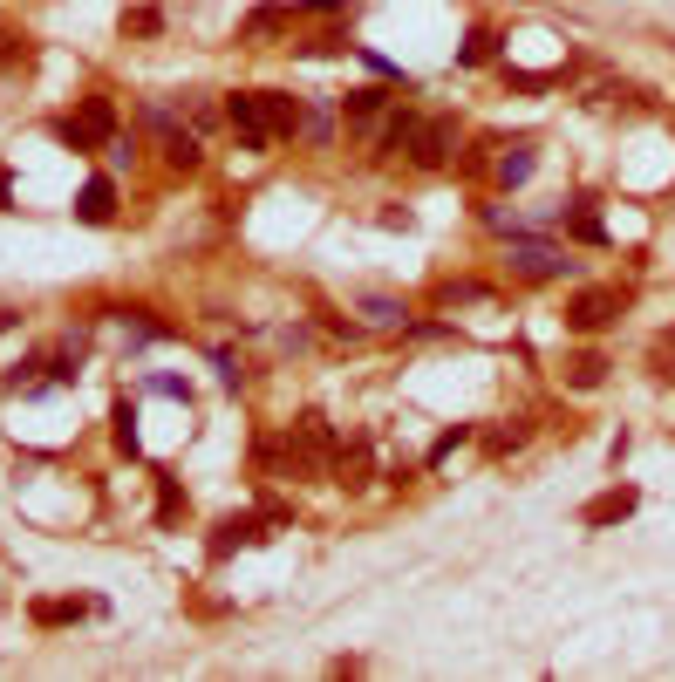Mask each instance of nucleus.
I'll return each mask as SVG.
<instances>
[{"label":"nucleus","mask_w":675,"mask_h":682,"mask_svg":"<svg viewBox=\"0 0 675 682\" xmlns=\"http://www.w3.org/2000/svg\"><path fill=\"white\" fill-rule=\"evenodd\" d=\"M280 21H287V7H253V14L239 21V35H246V41H260V35H273Z\"/></svg>","instance_id":"nucleus-16"},{"label":"nucleus","mask_w":675,"mask_h":682,"mask_svg":"<svg viewBox=\"0 0 675 682\" xmlns=\"http://www.w3.org/2000/svg\"><path fill=\"white\" fill-rule=\"evenodd\" d=\"M150 396H178V403H185V382L178 376H150Z\"/></svg>","instance_id":"nucleus-25"},{"label":"nucleus","mask_w":675,"mask_h":682,"mask_svg":"<svg viewBox=\"0 0 675 682\" xmlns=\"http://www.w3.org/2000/svg\"><path fill=\"white\" fill-rule=\"evenodd\" d=\"M157 28H164L157 7H130V14H123V35H157Z\"/></svg>","instance_id":"nucleus-19"},{"label":"nucleus","mask_w":675,"mask_h":682,"mask_svg":"<svg viewBox=\"0 0 675 682\" xmlns=\"http://www.w3.org/2000/svg\"><path fill=\"white\" fill-rule=\"evenodd\" d=\"M116 444L137 457V410H130V403H116Z\"/></svg>","instance_id":"nucleus-20"},{"label":"nucleus","mask_w":675,"mask_h":682,"mask_svg":"<svg viewBox=\"0 0 675 682\" xmlns=\"http://www.w3.org/2000/svg\"><path fill=\"white\" fill-rule=\"evenodd\" d=\"M464 437H471V430H464V423H457V430H450V437H437V451H430V464H444V457L457 451V444H464Z\"/></svg>","instance_id":"nucleus-24"},{"label":"nucleus","mask_w":675,"mask_h":682,"mask_svg":"<svg viewBox=\"0 0 675 682\" xmlns=\"http://www.w3.org/2000/svg\"><path fill=\"white\" fill-rule=\"evenodd\" d=\"M116 130V103L110 96H89L75 116H55V144H69V151H103Z\"/></svg>","instance_id":"nucleus-1"},{"label":"nucleus","mask_w":675,"mask_h":682,"mask_svg":"<svg viewBox=\"0 0 675 682\" xmlns=\"http://www.w3.org/2000/svg\"><path fill=\"white\" fill-rule=\"evenodd\" d=\"M635 505H641V492H635V485H614L607 498H594V505H587V526H614V519H628Z\"/></svg>","instance_id":"nucleus-10"},{"label":"nucleus","mask_w":675,"mask_h":682,"mask_svg":"<svg viewBox=\"0 0 675 682\" xmlns=\"http://www.w3.org/2000/svg\"><path fill=\"white\" fill-rule=\"evenodd\" d=\"M362 314H369L375 328H403L410 321V307L396 301V294H362Z\"/></svg>","instance_id":"nucleus-13"},{"label":"nucleus","mask_w":675,"mask_h":682,"mask_svg":"<svg viewBox=\"0 0 675 682\" xmlns=\"http://www.w3.org/2000/svg\"><path fill=\"white\" fill-rule=\"evenodd\" d=\"M110 212H116V185L110 178H89L82 198H75V219H82V226H110Z\"/></svg>","instance_id":"nucleus-7"},{"label":"nucleus","mask_w":675,"mask_h":682,"mask_svg":"<svg viewBox=\"0 0 675 682\" xmlns=\"http://www.w3.org/2000/svg\"><path fill=\"white\" fill-rule=\"evenodd\" d=\"M532 164H539V151H532V144H512V151L498 157V185H525Z\"/></svg>","instance_id":"nucleus-14"},{"label":"nucleus","mask_w":675,"mask_h":682,"mask_svg":"<svg viewBox=\"0 0 675 682\" xmlns=\"http://www.w3.org/2000/svg\"><path fill=\"white\" fill-rule=\"evenodd\" d=\"M389 110V89H348V96H341V116H348V123H369V116H382Z\"/></svg>","instance_id":"nucleus-12"},{"label":"nucleus","mask_w":675,"mask_h":682,"mask_svg":"<svg viewBox=\"0 0 675 682\" xmlns=\"http://www.w3.org/2000/svg\"><path fill=\"white\" fill-rule=\"evenodd\" d=\"M260 539H266V532H260V519H253V512H239V519H225V526L212 532V553L225 560L232 546H260Z\"/></svg>","instance_id":"nucleus-11"},{"label":"nucleus","mask_w":675,"mask_h":682,"mask_svg":"<svg viewBox=\"0 0 675 682\" xmlns=\"http://www.w3.org/2000/svg\"><path fill=\"white\" fill-rule=\"evenodd\" d=\"M607 321H614V294H573L566 301V328L573 335H600Z\"/></svg>","instance_id":"nucleus-6"},{"label":"nucleus","mask_w":675,"mask_h":682,"mask_svg":"<svg viewBox=\"0 0 675 682\" xmlns=\"http://www.w3.org/2000/svg\"><path fill=\"white\" fill-rule=\"evenodd\" d=\"M260 103H266V123H273V137H294L300 123H307L300 96H287V89H260Z\"/></svg>","instance_id":"nucleus-8"},{"label":"nucleus","mask_w":675,"mask_h":682,"mask_svg":"<svg viewBox=\"0 0 675 682\" xmlns=\"http://www.w3.org/2000/svg\"><path fill=\"white\" fill-rule=\"evenodd\" d=\"M225 123H232V137H239V151H266V144H273V123H266L260 89H246V96H225Z\"/></svg>","instance_id":"nucleus-2"},{"label":"nucleus","mask_w":675,"mask_h":682,"mask_svg":"<svg viewBox=\"0 0 675 682\" xmlns=\"http://www.w3.org/2000/svg\"><path fill=\"white\" fill-rule=\"evenodd\" d=\"M450 151H457V123H450V116H423V123H416V144H410V164L444 171Z\"/></svg>","instance_id":"nucleus-3"},{"label":"nucleus","mask_w":675,"mask_h":682,"mask_svg":"<svg viewBox=\"0 0 675 682\" xmlns=\"http://www.w3.org/2000/svg\"><path fill=\"white\" fill-rule=\"evenodd\" d=\"M75 614H103V607H96V601H35V621H41V628L75 621Z\"/></svg>","instance_id":"nucleus-15"},{"label":"nucleus","mask_w":675,"mask_h":682,"mask_svg":"<svg viewBox=\"0 0 675 682\" xmlns=\"http://www.w3.org/2000/svg\"><path fill=\"white\" fill-rule=\"evenodd\" d=\"M7 328H14V314H0V335H7Z\"/></svg>","instance_id":"nucleus-27"},{"label":"nucleus","mask_w":675,"mask_h":682,"mask_svg":"<svg viewBox=\"0 0 675 682\" xmlns=\"http://www.w3.org/2000/svg\"><path fill=\"white\" fill-rule=\"evenodd\" d=\"M600 376H607V362H600V355H580V362L566 369V382H573V389H594Z\"/></svg>","instance_id":"nucleus-18"},{"label":"nucleus","mask_w":675,"mask_h":682,"mask_svg":"<svg viewBox=\"0 0 675 682\" xmlns=\"http://www.w3.org/2000/svg\"><path fill=\"white\" fill-rule=\"evenodd\" d=\"M157 519H164V526L178 519V485H171V478H164V492H157Z\"/></svg>","instance_id":"nucleus-23"},{"label":"nucleus","mask_w":675,"mask_h":682,"mask_svg":"<svg viewBox=\"0 0 675 682\" xmlns=\"http://www.w3.org/2000/svg\"><path fill=\"white\" fill-rule=\"evenodd\" d=\"M212 369H219V382H225V389H239V376H246V369H239V362H232L225 348H219V355H212Z\"/></svg>","instance_id":"nucleus-22"},{"label":"nucleus","mask_w":675,"mask_h":682,"mask_svg":"<svg viewBox=\"0 0 675 682\" xmlns=\"http://www.w3.org/2000/svg\"><path fill=\"white\" fill-rule=\"evenodd\" d=\"M485 55H491V28H471V35H464V48H457V62H464V69H478Z\"/></svg>","instance_id":"nucleus-17"},{"label":"nucleus","mask_w":675,"mask_h":682,"mask_svg":"<svg viewBox=\"0 0 675 682\" xmlns=\"http://www.w3.org/2000/svg\"><path fill=\"white\" fill-rule=\"evenodd\" d=\"M416 123H423L416 110H389V123H382V137H375V151H382V157L410 151V144H416Z\"/></svg>","instance_id":"nucleus-9"},{"label":"nucleus","mask_w":675,"mask_h":682,"mask_svg":"<svg viewBox=\"0 0 675 682\" xmlns=\"http://www.w3.org/2000/svg\"><path fill=\"white\" fill-rule=\"evenodd\" d=\"M512 266H519L525 280H566L573 260H566L560 246H539V239H512Z\"/></svg>","instance_id":"nucleus-4"},{"label":"nucleus","mask_w":675,"mask_h":682,"mask_svg":"<svg viewBox=\"0 0 675 682\" xmlns=\"http://www.w3.org/2000/svg\"><path fill=\"white\" fill-rule=\"evenodd\" d=\"M144 123H150V130H164V157H171L178 171H198V164H205L198 137H185V130L171 123V110H164V103H150V110H144Z\"/></svg>","instance_id":"nucleus-5"},{"label":"nucleus","mask_w":675,"mask_h":682,"mask_svg":"<svg viewBox=\"0 0 675 682\" xmlns=\"http://www.w3.org/2000/svg\"><path fill=\"white\" fill-rule=\"evenodd\" d=\"M573 239H587V246H600V239H607V226H600L594 212H573Z\"/></svg>","instance_id":"nucleus-21"},{"label":"nucleus","mask_w":675,"mask_h":682,"mask_svg":"<svg viewBox=\"0 0 675 682\" xmlns=\"http://www.w3.org/2000/svg\"><path fill=\"white\" fill-rule=\"evenodd\" d=\"M300 7H307V14H341L348 0H300Z\"/></svg>","instance_id":"nucleus-26"}]
</instances>
